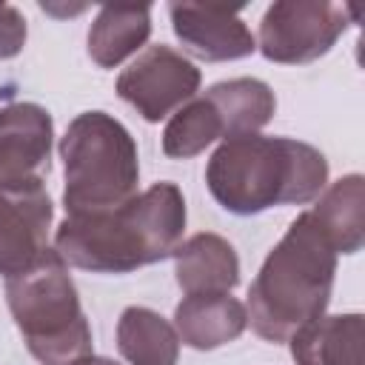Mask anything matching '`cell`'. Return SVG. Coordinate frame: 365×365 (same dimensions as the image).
<instances>
[{
    "mask_svg": "<svg viewBox=\"0 0 365 365\" xmlns=\"http://www.w3.org/2000/svg\"><path fill=\"white\" fill-rule=\"evenodd\" d=\"M182 231V191L174 182H154L111 211L66 217L54 234V251L83 271L128 274L171 257Z\"/></svg>",
    "mask_w": 365,
    "mask_h": 365,
    "instance_id": "obj_1",
    "label": "cell"
},
{
    "mask_svg": "<svg viewBox=\"0 0 365 365\" xmlns=\"http://www.w3.org/2000/svg\"><path fill=\"white\" fill-rule=\"evenodd\" d=\"M205 182L225 211L248 217L319 197L328 182V160L314 145L291 137L242 134L211 154Z\"/></svg>",
    "mask_w": 365,
    "mask_h": 365,
    "instance_id": "obj_2",
    "label": "cell"
},
{
    "mask_svg": "<svg viewBox=\"0 0 365 365\" xmlns=\"http://www.w3.org/2000/svg\"><path fill=\"white\" fill-rule=\"evenodd\" d=\"M336 274V251L314 217L302 211L265 257L248 288V322L268 342H288L325 314Z\"/></svg>",
    "mask_w": 365,
    "mask_h": 365,
    "instance_id": "obj_3",
    "label": "cell"
},
{
    "mask_svg": "<svg viewBox=\"0 0 365 365\" xmlns=\"http://www.w3.org/2000/svg\"><path fill=\"white\" fill-rule=\"evenodd\" d=\"M9 311L40 365H77L91 356V328L77 285L57 251L6 279Z\"/></svg>",
    "mask_w": 365,
    "mask_h": 365,
    "instance_id": "obj_4",
    "label": "cell"
},
{
    "mask_svg": "<svg viewBox=\"0 0 365 365\" xmlns=\"http://www.w3.org/2000/svg\"><path fill=\"white\" fill-rule=\"evenodd\" d=\"M66 217L100 214L128 202L140 182V157L128 128L106 111L77 114L63 140Z\"/></svg>",
    "mask_w": 365,
    "mask_h": 365,
    "instance_id": "obj_5",
    "label": "cell"
},
{
    "mask_svg": "<svg viewBox=\"0 0 365 365\" xmlns=\"http://www.w3.org/2000/svg\"><path fill=\"white\" fill-rule=\"evenodd\" d=\"M356 11L359 6H339L328 0L271 3L259 20V51L271 63H314L334 48Z\"/></svg>",
    "mask_w": 365,
    "mask_h": 365,
    "instance_id": "obj_6",
    "label": "cell"
},
{
    "mask_svg": "<svg viewBox=\"0 0 365 365\" xmlns=\"http://www.w3.org/2000/svg\"><path fill=\"white\" fill-rule=\"evenodd\" d=\"M200 88V68L171 46H148L117 77V94L148 123L185 106Z\"/></svg>",
    "mask_w": 365,
    "mask_h": 365,
    "instance_id": "obj_7",
    "label": "cell"
},
{
    "mask_svg": "<svg viewBox=\"0 0 365 365\" xmlns=\"http://www.w3.org/2000/svg\"><path fill=\"white\" fill-rule=\"evenodd\" d=\"M54 205L43 185H0V274L9 279L48 251Z\"/></svg>",
    "mask_w": 365,
    "mask_h": 365,
    "instance_id": "obj_8",
    "label": "cell"
},
{
    "mask_svg": "<svg viewBox=\"0 0 365 365\" xmlns=\"http://www.w3.org/2000/svg\"><path fill=\"white\" fill-rule=\"evenodd\" d=\"M171 26L177 40L200 60H240L254 54L257 40L245 20L240 17V6L225 3H171L168 6Z\"/></svg>",
    "mask_w": 365,
    "mask_h": 365,
    "instance_id": "obj_9",
    "label": "cell"
},
{
    "mask_svg": "<svg viewBox=\"0 0 365 365\" xmlns=\"http://www.w3.org/2000/svg\"><path fill=\"white\" fill-rule=\"evenodd\" d=\"M51 114L37 103H9L0 108V185L43 180L51 165Z\"/></svg>",
    "mask_w": 365,
    "mask_h": 365,
    "instance_id": "obj_10",
    "label": "cell"
},
{
    "mask_svg": "<svg viewBox=\"0 0 365 365\" xmlns=\"http://www.w3.org/2000/svg\"><path fill=\"white\" fill-rule=\"evenodd\" d=\"M171 257L177 285L185 294H231L240 282L237 251L220 234H194L180 242Z\"/></svg>",
    "mask_w": 365,
    "mask_h": 365,
    "instance_id": "obj_11",
    "label": "cell"
},
{
    "mask_svg": "<svg viewBox=\"0 0 365 365\" xmlns=\"http://www.w3.org/2000/svg\"><path fill=\"white\" fill-rule=\"evenodd\" d=\"M248 325L245 305L231 294H185L174 308V331L194 351L234 342Z\"/></svg>",
    "mask_w": 365,
    "mask_h": 365,
    "instance_id": "obj_12",
    "label": "cell"
},
{
    "mask_svg": "<svg viewBox=\"0 0 365 365\" xmlns=\"http://www.w3.org/2000/svg\"><path fill=\"white\" fill-rule=\"evenodd\" d=\"M288 342L297 365H365L362 314H322L302 325Z\"/></svg>",
    "mask_w": 365,
    "mask_h": 365,
    "instance_id": "obj_13",
    "label": "cell"
},
{
    "mask_svg": "<svg viewBox=\"0 0 365 365\" xmlns=\"http://www.w3.org/2000/svg\"><path fill=\"white\" fill-rule=\"evenodd\" d=\"M336 254H356L365 242V180L348 174L325 188L308 211Z\"/></svg>",
    "mask_w": 365,
    "mask_h": 365,
    "instance_id": "obj_14",
    "label": "cell"
},
{
    "mask_svg": "<svg viewBox=\"0 0 365 365\" xmlns=\"http://www.w3.org/2000/svg\"><path fill=\"white\" fill-rule=\"evenodd\" d=\"M151 34V6H100L88 29V57L100 68H114Z\"/></svg>",
    "mask_w": 365,
    "mask_h": 365,
    "instance_id": "obj_15",
    "label": "cell"
},
{
    "mask_svg": "<svg viewBox=\"0 0 365 365\" xmlns=\"http://www.w3.org/2000/svg\"><path fill=\"white\" fill-rule=\"evenodd\" d=\"M117 348L128 365H177L180 336L157 311L128 305L117 322Z\"/></svg>",
    "mask_w": 365,
    "mask_h": 365,
    "instance_id": "obj_16",
    "label": "cell"
},
{
    "mask_svg": "<svg viewBox=\"0 0 365 365\" xmlns=\"http://www.w3.org/2000/svg\"><path fill=\"white\" fill-rule=\"evenodd\" d=\"M205 97L211 100L225 125V140L257 134L277 111V97L271 86L257 77H234L214 83L205 91Z\"/></svg>",
    "mask_w": 365,
    "mask_h": 365,
    "instance_id": "obj_17",
    "label": "cell"
},
{
    "mask_svg": "<svg viewBox=\"0 0 365 365\" xmlns=\"http://www.w3.org/2000/svg\"><path fill=\"white\" fill-rule=\"evenodd\" d=\"M220 137H225V125L217 108L211 106V100L202 94V97L188 100L171 114L163 131V151L174 160H188L205 151Z\"/></svg>",
    "mask_w": 365,
    "mask_h": 365,
    "instance_id": "obj_18",
    "label": "cell"
},
{
    "mask_svg": "<svg viewBox=\"0 0 365 365\" xmlns=\"http://www.w3.org/2000/svg\"><path fill=\"white\" fill-rule=\"evenodd\" d=\"M26 17L20 14V9L0 3V60L17 57L26 46Z\"/></svg>",
    "mask_w": 365,
    "mask_h": 365,
    "instance_id": "obj_19",
    "label": "cell"
},
{
    "mask_svg": "<svg viewBox=\"0 0 365 365\" xmlns=\"http://www.w3.org/2000/svg\"><path fill=\"white\" fill-rule=\"evenodd\" d=\"M77 365H120V362H114V359H108V356H86V359H80Z\"/></svg>",
    "mask_w": 365,
    "mask_h": 365,
    "instance_id": "obj_20",
    "label": "cell"
}]
</instances>
